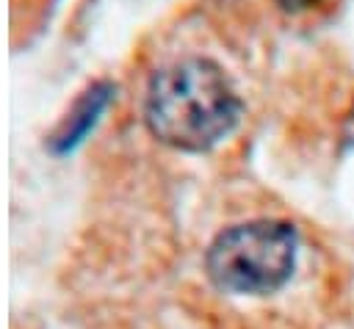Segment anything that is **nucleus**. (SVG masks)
<instances>
[{
    "instance_id": "f257e3e1",
    "label": "nucleus",
    "mask_w": 354,
    "mask_h": 329,
    "mask_svg": "<svg viewBox=\"0 0 354 329\" xmlns=\"http://www.w3.org/2000/svg\"><path fill=\"white\" fill-rule=\"evenodd\" d=\"M243 102L224 69L210 58H183L152 75L144 102L149 133L183 152H205L227 138Z\"/></svg>"
},
{
    "instance_id": "f03ea898",
    "label": "nucleus",
    "mask_w": 354,
    "mask_h": 329,
    "mask_svg": "<svg viewBox=\"0 0 354 329\" xmlns=\"http://www.w3.org/2000/svg\"><path fill=\"white\" fill-rule=\"evenodd\" d=\"M296 252L299 235L288 221L257 218L224 229L210 243L205 265L221 290L266 296L290 279Z\"/></svg>"
},
{
    "instance_id": "7ed1b4c3",
    "label": "nucleus",
    "mask_w": 354,
    "mask_h": 329,
    "mask_svg": "<svg viewBox=\"0 0 354 329\" xmlns=\"http://www.w3.org/2000/svg\"><path fill=\"white\" fill-rule=\"evenodd\" d=\"M111 94H113V86L111 83H94L91 88H86L80 94V100L72 105V111L66 113V119L58 124V130L47 138L50 152L64 155V152L75 149L83 141V135L97 124L100 113L111 102Z\"/></svg>"
},
{
    "instance_id": "20e7f679",
    "label": "nucleus",
    "mask_w": 354,
    "mask_h": 329,
    "mask_svg": "<svg viewBox=\"0 0 354 329\" xmlns=\"http://www.w3.org/2000/svg\"><path fill=\"white\" fill-rule=\"evenodd\" d=\"M282 11H307V8H313V6H318L321 0H274Z\"/></svg>"
}]
</instances>
